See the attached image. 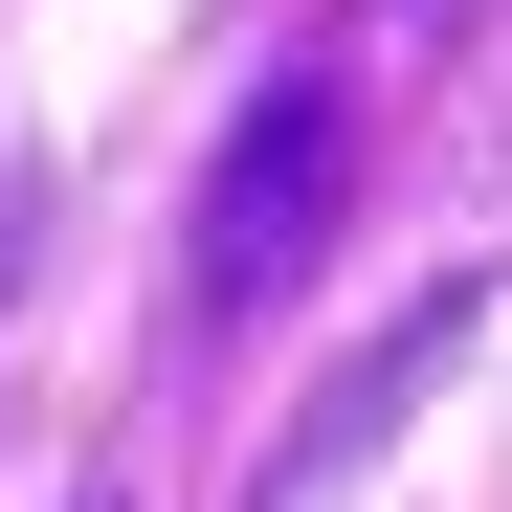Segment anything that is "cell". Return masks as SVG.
<instances>
[{"label": "cell", "instance_id": "obj_1", "mask_svg": "<svg viewBox=\"0 0 512 512\" xmlns=\"http://www.w3.org/2000/svg\"><path fill=\"white\" fill-rule=\"evenodd\" d=\"M334 201H357V112L312 90H245V134H223V179H201V312H290V268L334 245Z\"/></svg>", "mask_w": 512, "mask_h": 512}]
</instances>
